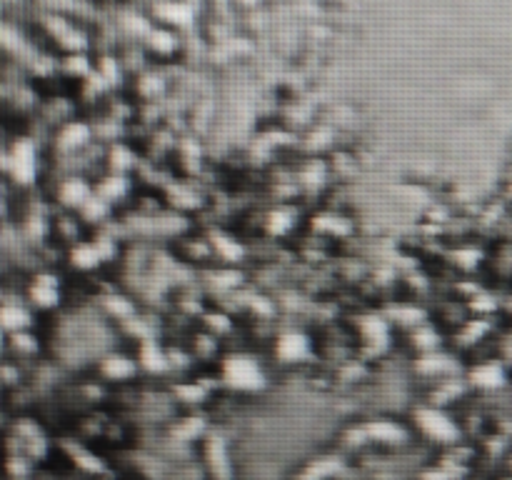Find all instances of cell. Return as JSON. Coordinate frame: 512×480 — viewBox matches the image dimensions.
Masks as SVG:
<instances>
[{
  "label": "cell",
  "mask_w": 512,
  "mask_h": 480,
  "mask_svg": "<svg viewBox=\"0 0 512 480\" xmlns=\"http://www.w3.org/2000/svg\"><path fill=\"white\" fill-rule=\"evenodd\" d=\"M225 383L238 390H260L265 385V373L248 355H233L223 365Z\"/></svg>",
  "instance_id": "6da1fadb"
},
{
  "label": "cell",
  "mask_w": 512,
  "mask_h": 480,
  "mask_svg": "<svg viewBox=\"0 0 512 480\" xmlns=\"http://www.w3.org/2000/svg\"><path fill=\"white\" fill-rule=\"evenodd\" d=\"M275 353L285 360V363H298L305 355L310 353V343L305 335L300 333H285L280 335L278 345H275Z\"/></svg>",
  "instance_id": "277c9868"
},
{
  "label": "cell",
  "mask_w": 512,
  "mask_h": 480,
  "mask_svg": "<svg viewBox=\"0 0 512 480\" xmlns=\"http://www.w3.org/2000/svg\"><path fill=\"white\" fill-rule=\"evenodd\" d=\"M90 140V128L83 123H68L63 130H60V138L58 145L65 150H75V148H83L85 143Z\"/></svg>",
  "instance_id": "ba28073f"
},
{
  "label": "cell",
  "mask_w": 512,
  "mask_h": 480,
  "mask_svg": "<svg viewBox=\"0 0 512 480\" xmlns=\"http://www.w3.org/2000/svg\"><path fill=\"white\" fill-rule=\"evenodd\" d=\"M415 423L435 443H455L460 438V428L443 413L435 408H420L415 413Z\"/></svg>",
  "instance_id": "7a4b0ae2"
},
{
  "label": "cell",
  "mask_w": 512,
  "mask_h": 480,
  "mask_svg": "<svg viewBox=\"0 0 512 480\" xmlns=\"http://www.w3.org/2000/svg\"><path fill=\"white\" fill-rule=\"evenodd\" d=\"M150 45H153V50H158V53H173L175 50L173 35L165 33V30H153V33H150Z\"/></svg>",
  "instance_id": "2e32d148"
},
{
  "label": "cell",
  "mask_w": 512,
  "mask_h": 480,
  "mask_svg": "<svg viewBox=\"0 0 512 480\" xmlns=\"http://www.w3.org/2000/svg\"><path fill=\"white\" fill-rule=\"evenodd\" d=\"M13 348H18V350H33V348H35L33 335H25L23 330H18V333L13 335Z\"/></svg>",
  "instance_id": "ac0fdd59"
},
{
  "label": "cell",
  "mask_w": 512,
  "mask_h": 480,
  "mask_svg": "<svg viewBox=\"0 0 512 480\" xmlns=\"http://www.w3.org/2000/svg\"><path fill=\"white\" fill-rule=\"evenodd\" d=\"M30 300L35 305H40V308H53V305H58L60 293L53 275H40V278H35L33 288H30Z\"/></svg>",
  "instance_id": "5b68a950"
},
{
  "label": "cell",
  "mask_w": 512,
  "mask_h": 480,
  "mask_svg": "<svg viewBox=\"0 0 512 480\" xmlns=\"http://www.w3.org/2000/svg\"><path fill=\"white\" fill-rule=\"evenodd\" d=\"M90 198V185L83 178H68L60 185V200L70 208H83L85 200Z\"/></svg>",
  "instance_id": "52a82bcc"
},
{
  "label": "cell",
  "mask_w": 512,
  "mask_h": 480,
  "mask_svg": "<svg viewBox=\"0 0 512 480\" xmlns=\"http://www.w3.org/2000/svg\"><path fill=\"white\" fill-rule=\"evenodd\" d=\"M98 193H100V198H105L108 203L110 200L120 198V195L125 193V178H118V175H115V178H108L103 185H100Z\"/></svg>",
  "instance_id": "9a60e30c"
},
{
  "label": "cell",
  "mask_w": 512,
  "mask_h": 480,
  "mask_svg": "<svg viewBox=\"0 0 512 480\" xmlns=\"http://www.w3.org/2000/svg\"><path fill=\"white\" fill-rule=\"evenodd\" d=\"M368 435L373 440H380V443H403L405 433L400 425L390 423V420H378L368 428Z\"/></svg>",
  "instance_id": "30bf717a"
},
{
  "label": "cell",
  "mask_w": 512,
  "mask_h": 480,
  "mask_svg": "<svg viewBox=\"0 0 512 480\" xmlns=\"http://www.w3.org/2000/svg\"><path fill=\"white\" fill-rule=\"evenodd\" d=\"M8 173L18 183H33L35 173H38V160H35V145L30 140H18L13 145V150L8 153Z\"/></svg>",
  "instance_id": "3957f363"
},
{
  "label": "cell",
  "mask_w": 512,
  "mask_h": 480,
  "mask_svg": "<svg viewBox=\"0 0 512 480\" xmlns=\"http://www.w3.org/2000/svg\"><path fill=\"white\" fill-rule=\"evenodd\" d=\"M473 380L478 385H483V388H498V385L503 383V370L495 363H485L473 370Z\"/></svg>",
  "instance_id": "4fadbf2b"
},
{
  "label": "cell",
  "mask_w": 512,
  "mask_h": 480,
  "mask_svg": "<svg viewBox=\"0 0 512 480\" xmlns=\"http://www.w3.org/2000/svg\"><path fill=\"white\" fill-rule=\"evenodd\" d=\"M30 325V313L28 308L18 303H5L0 305V328L10 330V333H18V330L28 328Z\"/></svg>",
  "instance_id": "8992f818"
},
{
  "label": "cell",
  "mask_w": 512,
  "mask_h": 480,
  "mask_svg": "<svg viewBox=\"0 0 512 480\" xmlns=\"http://www.w3.org/2000/svg\"><path fill=\"white\" fill-rule=\"evenodd\" d=\"M215 245H220V253H223L228 260H238V255H240L238 243H233L230 238H220V240H215Z\"/></svg>",
  "instance_id": "e0dca14e"
},
{
  "label": "cell",
  "mask_w": 512,
  "mask_h": 480,
  "mask_svg": "<svg viewBox=\"0 0 512 480\" xmlns=\"http://www.w3.org/2000/svg\"><path fill=\"white\" fill-rule=\"evenodd\" d=\"M135 363L133 360H128L125 355H108L103 363V373L108 375L110 380H125L130 378V375L135 373Z\"/></svg>",
  "instance_id": "9c48e42d"
},
{
  "label": "cell",
  "mask_w": 512,
  "mask_h": 480,
  "mask_svg": "<svg viewBox=\"0 0 512 480\" xmlns=\"http://www.w3.org/2000/svg\"><path fill=\"white\" fill-rule=\"evenodd\" d=\"M160 15H163V20H168V23L173 25H190V20H193V8H190L188 3H178V0H173V3H165L160 5Z\"/></svg>",
  "instance_id": "8fae6325"
},
{
  "label": "cell",
  "mask_w": 512,
  "mask_h": 480,
  "mask_svg": "<svg viewBox=\"0 0 512 480\" xmlns=\"http://www.w3.org/2000/svg\"><path fill=\"white\" fill-rule=\"evenodd\" d=\"M0 348H3V328H0Z\"/></svg>",
  "instance_id": "d6986e66"
},
{
  "label": "cell",
  "mask_w": 512,
  "mask_h": 480,
  "mask_svg": "<svg viewBox=\"0 0 512 480\" xmlns=\"http://www.w3.org/2000/svg\"><path fill=\"white\" fill-rule=\"evenodd\" d=\"M70 258H73L75 268L88 270V268H95V265L103 260V255H100L98 245L90 243V245H78V248L73 250V255H70Z\"/></svg>",
  "instance_id": "7c38bea8"
},
{
  "label": "cell",
  "mask_w": 512,
  "mask_h": 480,
  "mask_svg": "<svg viewBox=\"0 0 512 480\" xmlns=\"http://www.w3.org/2000/svg\"><path fill=\"white\" fill-rule=\"evenodd\" d=\"M140 363L145 365L148 370H163L165 365V355L160 353V348L155 343H150V340H145L143 348H140Z\"/></svg>",
  "instance_id": "5bb4252c"
}]
</instances>
